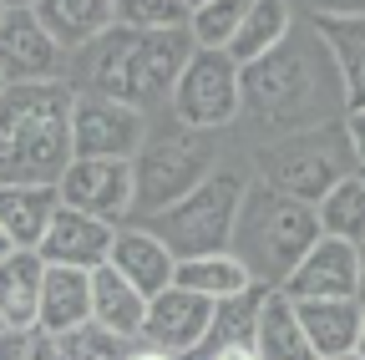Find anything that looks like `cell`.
I'll return each instance as SVG.
<instances>
[{
    "label": "cell",
    "mask_w": 365,
    "mask_h": 360,
    "mask_svg": "<svg viewBox=\"0 0 365 360\" xmlns=\"http://www.w3.org/2000/svg\"><path fill=\"white\" fill-rule=\"evenodd\" d=\"M112 239H117L112 223L86 218V213H76V208H56V218H51V229L41 234L36 254H41L46 264H56V269H81V274H91V269L107 264Z\"/></svg>",
    "instance_id": "12"
},
{
    "label": "cell",
    "mask_w": 365,
    "mask_h": 360,
    "mask_svg": "<svg viewBox=\"0 0 365 360\" xmlns=\"http://www.w3.org/2000/svg\"><path fill=\"white\" fill-rule=\"evenodd\" d=\"M319 360H360L355 350H345V355H319Z\"/></svg>",
    "instance_id": "38"
},
{
    "label": "cell",
    "mask_w": 365,
    "mask_h": 360,
    "mask_svg": "<svg viewBox=\"0 0 365 360\" xmlns=\"http://www.w3.org/2000/svg\"><path fill=\"white\" fill-rule=\"evenodd\" d=\"M254 360H314L304 330H299V314L294 299H284L279 289H264L259 304V330H254Z\"/></svg>",
    "instance_id": "21"
},
{
    "label": "cell",
    "mask_w": 365,
    "mask_h": 360,
    "mask_svg": "<svg viewBox=\"0 0 365 360\" xmlns=\"http://www.w3.org/2000/svg\"><path fill=\"white\" fill-rule=\"evenodd\" d=\"M193 51L188 31H132V26H107L86 46V76L91 92L112 102H127L137 112H153L168 102L173 81Z\"/></svg>",
    "instance_id": "2"
},
{
    "label": "cell",
    "mask_w": 365,
    "mask_h": 360,
    "mask_svg": "<svg viewBox=\"0 0 365 360\" xmlns=\"http://www.w3.org/2000/svg\"><path fill=\"white\" fill-rule=\"evenodd\" d=\"M132 345H137V340H122V335L102 330L97 320H86V325H76V330L56 335L61 360H127V355H132Z\"/></svg>",
    "instance_id": "30"
},
{
    "label": "cell",
    "mask_w": 365,
    "mask_h": 360,
    "mask_svg": "<svg viewBox=\"0 0 365 360\" xmlns=\"http://www.w3.org/2000/svg\"><path fill=\"white\" fill-rule=\"evenodd\" d=\"M355 299L365 309V244H355Z\"/></svg>",
    "instance_id": "33"
},
{
    "label": "cell",
    "mask_w": 365,
    "mask_h": 360,
    "mask_svg": "<svg viewBox=\"0 0 365 360\" xmlns=\"http://www.w3.org/2000/svg\"><path fill=\"white\" fill-rule=\"evenodd\" d=\"M188 6H203V0H188Z\"/></svg>",
    "instance_id": "40"
},
{
    "label": "cell",
    "mask_w": 365,
    "mask_h": 360,
    "mask_svg": "<svg viewBox=\"0 0 365 360\" xmlns=\"http://www.w3.org/2000/svg\"><path fill=\"white\" fill-rule=\"evenodd\" d=\"M61 208H76L86 218H102L112 229H122V218H132V163L122 158H71L66 173L56 178Z\"/></svg>",
    "instance_id": "8"
},
{
    "label": "cell",
    "mask_w": 365,
    "mask_h": 360,
    "mask_svg": "<svg viewBox=\"0 0 365 360\" xmlns=\"http://www.w3.org/2000/svg\"><path fill=\"white\" fill-rule=\"evenodd\" d=\"M259 304H264V284H249L239 294H228L213 304V320L203 335V350H254V330H259Z\"/></svg>",
    "instance_id": "26"
},
{
    "label": "cell",
    "mask_w": 365,
    "mask_h": 360,
    "mask_svg": "<svg viewBox=\"0 0 365 360\" xmlns=\"http://www.w3.org/2000/svg\"><path fill=\"white\" fill-rule=\"evenodd\" d=\"M239 203H244V178L228 173V168H213L188 198H178V203H168L163 213L148 218V234H153L173 259L223 254L228 239H234Z\"/></svg>",
    "instance_id": "4"
},
{
    "label": "cell",
    "mask_w": 365,
    "mask_h": 360,
    "mask_svg": "<svg viewBox=\"0 0 365 360\" xmlns=\"http://www.w3.org/2000/svg\"><path fill=\"white\" fill-rule=\"evenodd\" d=\"M31 11H36V21L46 26V36H51L61 51H81L107 26H117L112 0H36Z\"/></svg>",
    "instance_id": "19"
},
{
    "label": "cell",
    "mask_w": 365,
    "mask_h": 360,
    "mask_svg": "<svg viewBox=\"0 0 365 360\" xmlns=\"http://www.w3.org/2000/svg\"><path fill=\"white\" fill-rule=\"evenodd\" d=\"M284 299H355V244L319 234L279 284Z\"/></svg>",
    "instance_id": "14"
},
{
    "label": "cell",
    "mask_w": 365,
    "mask_h": 360,
    "mask_svg": "<svg viewBox=\"0 0 365 360\" xmlns=\"http://www.w3.org/2000/svg\"><path fill=\"white\" fill-rule=\"evenodd\" d=\"M107 264H112L143 299H153V294H163V289L173 284V264H178V259H173L148 229H117Z\"/></svg>",
    "instance_id": "16"
},
{
    "label": "cell",
    "mask_w": 365,
    "mask_h": 360,
    "mask_svg": "<svg viewBox=\"0 0 365 360\" xmlns=\"http://www.w3.org/2000/svg\"><path fill=\"white\" fill-rule=\"evenodd\" d=\"M112 16L132 31H188L193 6L188 0H112Z\"/></svg>",
    "instance_id": "29"
},
{
    "label": "cell",
    "mask_w": 365,
    "mask_h": 360,
    "mask_svg": "<svg viewBox=\"0 0 365 360\" xmlns=\"http://www.w3.org/2000/svg\"><path fill=\"white\" fill-rule=\"evenodd\" d=\"M319 239L314 208L279 193V188H244L239 218H234V239H228V254H234L249 279L264 289H279L289 279V269L309 254V244Z\"/></svg>",
    "instance_id": "3"
},
{
    "label": "cell",
    "mask_w": 365,
    "mask_h": 360,
    "mask_svg": "<svg viewBox=\"0 0 365 360\" xmlns=\"http://www.w3.org/2000/svg\"><path fill=\"white\" fill-rule=\"evenodd\" d=\"M0 360H61L56 335L41 325H6L0 330Z\"/></svg>",
    "instance_id": "31"
},
{
    "label": "cell",
    "mask_w": 365,
    "mask_h": 360,
    "mask_svg": "<svg viewBox=\"0 0 365 360\" xmlns=\"http://www.w3.org/2000/svg\"><path fill=\"white\" fill-rule=\"evenodd\" d=\"M355 173H360V168H355ZM360 178H365V173H360Z\"/></svg>",
    "instance_id": "43"
},
{
    "label": "cell",
    "mask_w": 365,
    "mask_h": 360,
    "mask_svg": "<svg viewBox=\"0 0 365 360\" xmlns=\"http://www.w3.org/2000/svg\"><path fill=\"white\" fill-rule=\"evenodd\" d=\"M289 0H249V11L234 31V41H228V61H239V66H254L264 61L269 51H279L284 41H289Z\"/></svg>",
    "instance_id": "20"
},
{
    "label": "cell",
    "mask_w": 365,
    "mask_h": 360,
    "mask_svg": "<svg viewBox=\"0 0 365 360\" xmlns=\"http://www.w3.org/2000/svg\"><path fill=\"white\" fill-rule=\"evenodd\" d=\"M294 314H299V330L319 355H345L355 350L360 340V320H365V309L360 299H294Z\"/></svg>",
    "instance_id": "17"
},
{
    "label": "cell",
    "mask_w": 365,
    "mask_h": 360,
    "mask_svg": "<svg viewBox=\"0 0 365 360\" xmlns=\"http://www.w3.org/2000/svg\"><path fill=\"white\" fill-rule=\"evenodd\" d=\"M173 284L178 289H188V294H198V299H228V294H239V289H249L254 279H249V269L234 259V254H198V259H178L173 264Z\"/></svg>",
    "instance_id": "25"
},
{
    "label": "cell",
    "mask_w": 365,
    "mask_h": 360,
    "mask_svg": "<svg viewBox=\"0 0 365 360\" xmlns=\"http://www.w3.org/2000/svg\"><path fill=\"white\" fill-rule=\"evenodd\" d=\"M345 148H350L355 168L365 173V107H355V112H350V122H345Z\"/></svg>",
    "instance_id": "32"
},
{
    "label": "cell",
    "mask_w": 365,
    "mask_h": 360,
    "mask_svg": "<svg viewBox=\"0 0 365 360\" xmlns=\"http://www.w3.org/2000/svg\"><path fill=\"white\" fill-rule=\"evenodd\" d=\"M208 320H213V299H198V294H188V289L168 284L163 294L148 299V314H143V335H137V345L163 350V355H173V360H193V355L203 350Z\"/></svg>",
    "instance_id": "9"
},
{
    "label": "cell",
    "mask_w": 365,
    "mask_h": 360,
    "mask_svg": "<svg viewBox=\"0 0 365 360\" xmlns=\"http://www.w3.org/2000/svg\"><path fill=\"white\" fill-rule=\"evenodd\" d=\"M6 254H11V239H6V234H0V259H6Z\"/></svg>",
    "instance_id": "39"
},
{
    "label": "cell",
    "mask_w": 365,
    "mask_h": 360,
    "mask_svg": "<svg viewBox=\"0 0 365 360\" xmlns=\"http://www.w3.org/2000/svg\"><path fill=\"white\" fill-rule=\"evenodd\" d=\"M0 330H6V320H0Z\"/></svg>",
    "instance_id": "42"
},
{
    "label": "cell",
    "mask_w": 365,
    "mask_h": 360,
    "mask_svg": "<svg viewBox=\"0 0 365 360\" xmlns=\"http://www.w3.org/2000/svg\"><path fill=\"white\" fill-rule=\"evenodd\" d=\"M71 86L26 81L0 92V183H56L71 163Z\"/></svg>",
    "instance_id": "1"
},
{
    "label": "cell",
    "mask_w": 365,
    "mask_h": 360,
    "mask_svg": "<svg viewBox=\"0 0 365 360\" xmlns=\"http://www.w3.org/2000/svg\"><path fill=\"white\" fill-rule=\"evenodd\" d=\"M244 71V107H254V112H264V117H289L294 107H304V56L289 46V41H284V46L279 51H269L264 61H254V66H239Z\"/></svg>",
    "instance_id": "13"
},
{
    "label": "cell",
    "mask_w": 365,
    "mask_h": 360,
    "mask_svg": "<svg viewBox=\"0 0 365 360\" xmlns=\"http://www.w3.org/2000/svg\"><path fill=\"white\" fill-rule=\"evenodd\" d=\"M127 360H173V355H163V350H148V345H132V355Z\"/></svg>",
    "instance_id": "35"
},
{
    "label": "cell",
    "mask_w": 365,
    "mask_h": 360,
    "mask_svg": "<svg viewBox=\"0 0 365 360\" xmlns=\"http://www.w3.org/2000/svg\"><path fill=\"white\" fill-rule=\"evenodd\" d=\"M61 208L56 183H0V234L11 249H36Z\"/></svg>",
    "instance_id": "15"
},
{
    "label": "cell",
    "mask_w": 365,
    "mask_h": 360,
    "mask_svg": "<svg viewBox=\"0 0 365 360\" xmlns=\"http://www.w3.org/2000/svg\"><path fill=\"white\" fill-rule=\"evenodd\" d=\"M314 223H319V234H325V239L365 244V178L355 168L314 203Z\"/></svg>",
    "instance_id": "27"
},
{
    "label": "cell",
    "mask_w": 365,
    "mask_h": 360,
    "mask_svg": "<svg viewBox=\"0 0 365 360\" xmlns=\"http://www.w3.org/2000/svg\"><path fill=\"white\" fill-rule=\"evenodd\" d=\"M46 259L36 249H11L0 259V320L6 325H36Z\"/></svg>",
    "instance_id": "23"
},
{
    "label": "cell",
    "mask_w": 365,
    "mask_h": 360,
    "mask_svg": "<svg viewBox=\"0 0 365 360\" xmlns=\"http://www.w3.org/2000/svg\"><path fill=\"white\" fill-rule=\"evenodd\" d=\"M269 168H274L269 188H279V193H289V198H299V203H309V208L350 173V168L335 158V148L325 143V132H314L309 143H289L284 153H274Z\"/></svg>",
    "instance_id": "11"
},
{
    "label": "cell",
    "mask_w": 365,
    "mask_h": 360,
    "mask_svg": "<svg viewBox=\"0 0 365 360\" xmlns=\"http://www.w3.org/2000/svg\"><path fill=\"white\" fill-rule=\"evenodd\" d=\"M355 355L365 360V320H360V340H355Z\"/></svg>",
    "instance_id": "37"
},
{
    "label": "cell",
    "mask_w": 365,
    "mask_h": 360,
    "mask_svg": "<svg viewBox=\"0 0 365 360\" xmlns=\"http://www.w3.org/2000/svg\"><path fill=\"white\" fill-rule=\"evenodd\" d=\"M36 0H0V11H31Z\"/></svg>",
    "instance_id": "36"
},
{
    "label": "cell",
    "mask_w": 365,
    "mask_h": 360,
    "mask_svg": "<svg viewBox=\"0 0 365 360\" xmlns=\"http://www.w3.org/2000/svg\"><path fill=\"white\" fill-rule=\"evenodd\" d=\"M61 56L66 51L46 36L36 11H0V81L6 86L61 81Z\"/></svg>",
    "instance_id": "10"
},
{
    "label": "cell",
    "mask_w": 365,
    "mask_h": 360,
    "mask_svg": "<svg viewBox=\"0 0 365 360\" xmlns=\"http://www.w3.org/2000/svg\"><path fill=\"white\" fill-rule=\"evenodd\" d=\"M143 314H148V299L137 294L112 264L91 269V320L102 330H112L122 340H137L143 335Z\"/></svg>",
    "instance_id": "22"
},
{
    "label": "cell",
    "mask_w": 365,
    "mask_h": 360,
    "mask_svg": "<svg viewBox=\"0 0 365 360\" xmlns=\"http://www.w3.org/2000/svg\"><path fill=\"white\" fill-rule=\"evenodd\" d=\"M193 360H254L249 350H208V355H193Z\"/></svg>",
    "instance_id": "34"
},
{
    "label": "cell",
    "mask_w": 365,
    "mask_h": 360,
    "mask_svg": "<svg viewBox=\"0 0 365 360\" xmlns=\"http://www.w3.org/2000/svg\"><path fill=\"white\" fill-rule=\"evenodd\" d=\"M148 143V112L112 102L102 92L71 97V158H122L132 163Z\"/></svg>",
    "instance_id": "7"
},
{
    "label": "cell",
    "mask_w": 365,
    "mask_h": 360,
    "mask_svg": "<svg viewBox=\"0 0 365 360\" xmlns=\"http://www.w3.org/2000/svg\"><path fill=\"white\" fill-rule=\"evenodd\" d=\"M86 320H91V274L46 264L41 304H36V325L51 330V335H66V330H76V325H86Z\"/></svg>",
    "instance_id": "18"
},
{
    "label": "cell",
    "mask_w": 365,
    "mask_h": 360,
    "mask_svg": "<svg viewBox=\"0 0 365 360\" xmlns=\"http://www.w3.org/2000/svg\"><path fill=\"white\" fill-rule=\"evenodd\" d=\"M168 102H173V117L188 132H213L244 112V71H239V61H228V51L193 46Z\"/></svg>",
    "instance_id": "6"
},
{
    "label": "cell",
    "mask_w": 365,
    "mask_h": 360,
    "mask_svg": "<svg viewBox=\"0 0 365 360\" xmlns=\"http://www.w3.org/2000/svg\"><path fill=\"white\" fill-rule=\"evenodd\" d=\"M244 11H249V0H203V6H193V16H188L193 46H203V51H223L228 41H234Z\"/></svg>",
    "instance_id": "28"
},
{
    "label": "cell",
    "mask_w": 365,
    "mask_h": 360,
    "mask_svg": "<svg viewBox=\"0 0 365 360\" xmlns=\"http://www.w3.org/2000/svg\"><path fill=\"white\" fill-rule=\"evenodd\" d=\"M218 168L208 132H188L163 143H143V153L132 158V213H163L168 203L188 198L203 178Z\"/></svg>",
    "instance_id": "5"
},
{
    "label": "cell",
    "mask_w": 365,
    "mask_h": 360,
    "mask_svg": "<svg viewBox=\"0 0 365 360\" xmlns=\"http://www.w3.org/2000/svg\"><path fill=\"white\" fill-rule=\"evenodd\" d=\"M314 31L330 46V56H335V66L345 76L350 112L365 107V16H319Z\"/></svg>",
    "instance_id": "24"
},
{
    "label": "cell",
    "mask_w": 365,
    "mask_h": 360,
    "mask_svg": "<svg viewBox=\"0 0 365 360\" xmlns=\"http://www.w3.org/2000/svg\"><path fill=\"white\" fill-rule=\"evenodd\" d=\"M0 92H6V81H0Z\"/></svg>",
    "instance_id": "41"
}]
</instances>
